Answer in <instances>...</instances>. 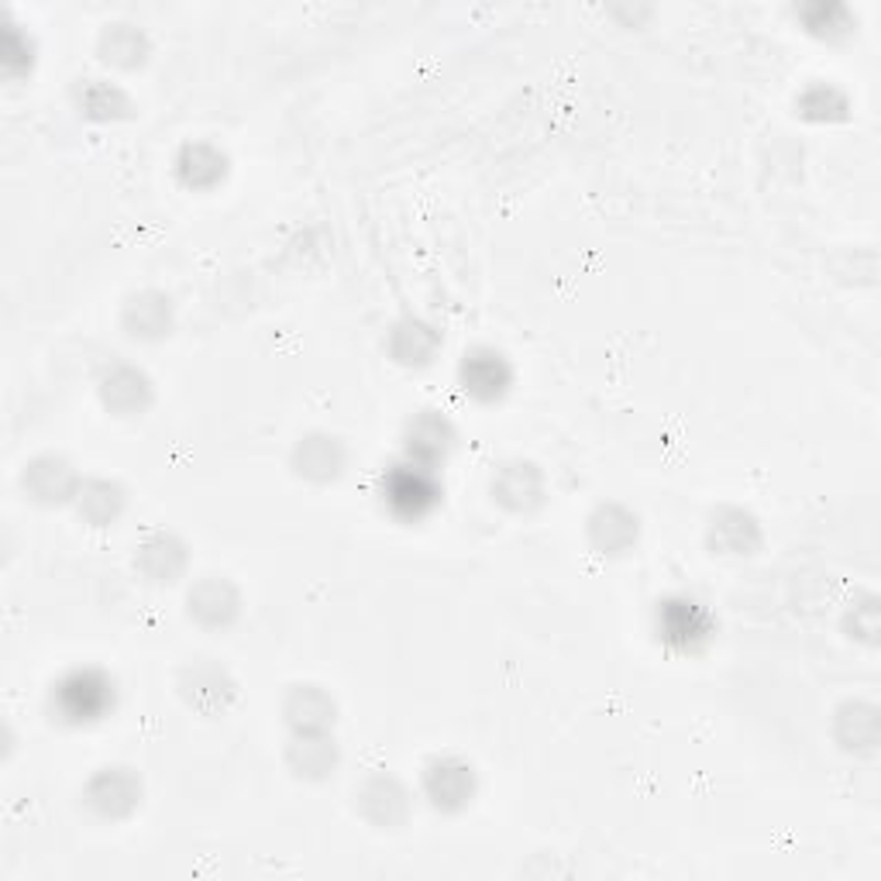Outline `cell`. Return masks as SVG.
Returning a JSON list of instances; mask_svg holds the SVG:
<instances>
[{
  "instance_id": "1",
  "label": "cell",
  "mask_w": 881,
  "mask_h": 881,
  "mask_svg": "<svg viewBox=\"0 0 881 881\" xmlns=\"http://www.w3.org/2000/svg\"><path fill=\"white\" fill-rule=\"evenodd\" d=\"M390 503L406 513V516H421L434 503V486L424 476H393L390 482Z\"/></svg>"
}]
</instances>
